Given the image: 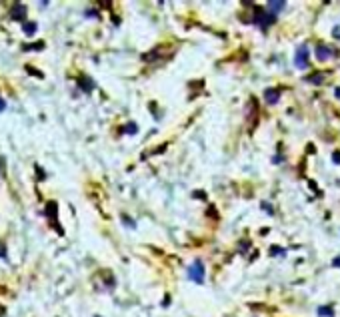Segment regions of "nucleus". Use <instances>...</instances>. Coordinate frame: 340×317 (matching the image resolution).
Returning a JSON list of instances; mask_svg holds the SVG:
<instances>
[{
  "instance_id": "obj_1",
  "label": "nucleus",
  "mask_w": 340,
  "mask_h": 317,
  "mask_svg": "<svg viewBox=\"0 0 340 317\" xmlns=\"http://www.w3.org/2000/svg\"><path fill=\"white\" fill-rule=\"evenodd\" d=\"M294 65L298 69H306V67H308V49H306V45H300V47H298Z\"/></svg>"
},
{
  "instance_id": "obj_2",
  "label": "nucleus",
  "mask_w": 340,
  "mask_h": 317,
  "mask_svg": "<svg viewBox=\"0 0 340 317\" xmlns=\"http://www.w3.org/2000/svg\"><path fill=\"white\" fill-rule=\"evenodd\" d=\"M188 275H190V279L192 281H196V283H202L204 281V265L200 261H196V263H192L190 269H188Z\"/></svg>"
},
{
  "instance_id": "obj_3",
  "label": "nucleus",
  "mask_w": 340,
  "mask_h": 317,
  "mask_svg": "<svg viewBox=\"0 0 340 317\" xmlns=\"http://www.w3.org/2000/svg\"><path fill=\"white\" fill-rule=\"evenodd\" d=\"M272 20H274V18H272L268 12H264L262 8H256V18H254L256 25H260L262 28H268V26L272 25Z\"/></svg>"
},
{
  "instance_id": "obj_4",
  "label": "nucleus",
  "mask_w": 340,
  "mask_h": 317,
  "mask_svg": "<svg viewBox=\"0 0 340 317\" xmlns=\"http://www.w3.org/2000/svg\"><path fill=\"white\" fill-rule=\"evenodd\" d=\"M264 100H266L268 104H276V102L280 100V91H278V89H266V91H264Z\"/></svg>"
},
{
  "instance_id": "obj_5",
  "label": "nucleus",
  "mask_w": 340,
  "mask_h": 317,
  "mask_svg": "<svg viewBox=\"0 0 340 317\" xmlns=\"http://www.w3.org/2000/svg\"><path fill=\"white\" fill-rule=\"evenodd\" d=\"M332 52H334V50L330 49V47H326V45H318V47H316L318 60H328V58L332 56Z\"/></svg>"
},
{
  "instance_id": "obj_6",
  "label": "nucleus",
  "mask_w": 340,
  "mask_h": 317,
  "mask_svg": "<svg viewBox=\"0 0 340 317\" xmlns=\"http://www.w3.org/2000/svg\"><path fill=\"white\" fill-rule=\"evenodd\" d=\"M284 8V2H268V12L270 14H278Z\"/></svg>"
},
{
  "instance_id": "obj_7",
  "label": "nucleus",
  "mask_w": 340,
  "mask_h": 317,
  "mask_svg": "<svg viewBox=\"0 0 340 317\" xmlns=\"http://www.w3.org/2000/svg\"><path fill=\"white\" fill-rule=\"evenodd\" d=\"M318 315L320 317H334V309L328 307V305H322V307H318Z\"/></svg>"
},
{
  "instance_id": "obj_8",
  "label": "nucleus",
  "mask_w": 340,
  "mask_h": 317,
  "mask_svg": "<svg viewBox=\"0 0 340 317\" xmlns=\"http://www.w3.org/2000/svg\"><path fill=\"white\" fill-rule=\"evenodd\" d=\"M322 80H324L322 74H312V76H308V82H314V84H320Z\"/></svg>"
},
{
  "instance_id": "obj_9",
  "label": "nucleus",
  "mask_w": 340,
  "mask_h": 317,
  "mask_svg": "<svg viewBox=\"0 0 340 317\" xmlns=\"http://www.w3.org/2000/svg\"><path fill=\"white\" fill-rule=\"evenodd\" d=\"M284 255V249H280V247H272V255Z\"/></svg>"
},
{
  "instance_id": "obj_10",
  "label": "nucleus",
  "mask_w": 340,
  "mask_h": 317,
  "mask_svg": "<svg viewBox=\"0 0 340 317\" xmlns=\"http://www.w3.org/2000/svg\"><path fill=\"white\" fill-rule=\"evenodd\" d=\"M24 30H26V34H32V32L36 30V25L34 26H24Z\"/></svg>"
},
{
  "instance_id": "obj_11",
  "label": "nucleus",
  "mask_w": 340,
  "mask_h": 317,
  "mask_svg": "<svg viewBox=\"0 0 340 317\" xmlns=\"http://www.w3.org/2000/svg\"><path fill=\"white\" fill-rule=\"evenodd\" d=\"M332 161H334V163H340V151H336V153L332 155Z\"/></svg>"
},
{
  "instance_id": "obj_12",
  "label": "nucleus",
  "mask_w": 340,
  "mask_h": 317,
  "mask_svg": "<svg viewBox=\"0 0 340 317\" xmlns=\"http://www.w3.org/2000/svg\"><path fill=\"white\" fill-rule=\"evenodd\" d=\"M332 265H334V267H338V269H340V255H338V257H334V261H332Z\"/></svg>"
},
{
  "instance_id": "obj_13",
  "label": "nucleus",
  "mask_w": 340,
  "mask_h": 317,
  "mask_svg": "<svg viewBox=\"0 0 340 317\" xmlns=\"http://www.w3.org/2000/svg\"><path fill=\"white\" fill-rule=\"evenodd\" d=\"M334 95H336V98H340V87L338 89H334Z\"/></svg>"
},
{
  "instance_id": "obj_14",
  "label": "nucleus",
  "mask_w": 340,
  "mask_h": 317,
  "mask_svg": "<svg viewBox=\"0 0 340 317\" xmlns=\"http://www.w3.org/2000/svg\"><path fill=\"white\" fill-rule=\"evenodd\" d=\"M0 111H4V100L0 98Z\"/></svg>"
}]
</instances>
